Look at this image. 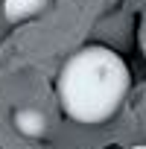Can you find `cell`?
Instances as JSON below:
<instances>
[{
    "label": "cell",
    "mask_w": 146,
    "mask_h": 149,
    "mask_svg": "<svg viewBox=\"0 0 146 149\" xmlns=\"http://www.w3.org/2000/svg\"><path fill=\"white\" fill-rule=\"evenodd\" d=\"M131 76L126 61L108 47H82L58 73V102L76 123H105L129 94Z\"/></svg>",
    "instance_id": "1"
},
{
    "label": "cell",
    "mask_w": 146,
    "mask_h": 149,
    "mask_svg": "<svg viewBox=\"0 0 146 149\" xmlns=\"http://www.w3.org/2000/svg\"><path fill=\"white\" fill-rule=\"evenodd\" d=\"M47 3L50 0H3V15L12 24H21V21H29L38 12H44Z\"/></svg>",
    "instance_id": "2"
},
{
    "label": "cell",
    "mask_w": 146,
    "mask_h": 149,
    "mask_svg": "<svg viewBox=\"0 0 146 149\" xmlns=\"http://www.w3.org/2000/svg\"><path fill=\"white\" fill-rule=\"evenodd\" d=\"M15 129L24 137H41L47 132V117L35 108H21V111H15Z\"/></svg>",
    "instance_id": "3"
},
{
    "label": "cell",
    "mask_w": 146,
    "mask_h": 149,
    "mask_svg": "<svg viewBox=\"0 0 146 149\" xmlns=\"http://www.w3.org/2000/svg\"><path fill=\"white\" fill-rule=\"evenodd\" d=\"M140 47H143V56H146V24H143V32H140Z\"/></svg>",
    "instance_id": "4"
},
{
    "label": "cell",
    "mask_w": 146,
    "mask_h": 149,
    "mask_svg": "<svg viewBox=\"0 0 146 149\" xmlns=\"http://www.w3.org/2000/svg\"><path fill=\"white\" fill-rule=\"evenodd\" d=\"M131 149H146V143H137V146H131Z\"/></svg>",
    "instance_id": "5"
}]
</instances>
